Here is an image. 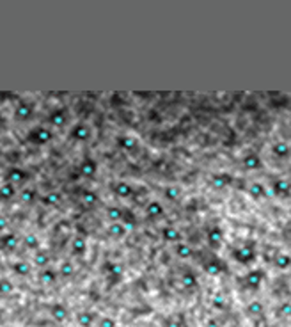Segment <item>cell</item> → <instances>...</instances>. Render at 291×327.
I'll return each instance as SVG.
<instances>
[{
  "mask_svg": "<svg viewBox=\"0 0 291 327\" xmlns=\"http://www.w3.org/2000/svg\"><path fill=\"white\" fill-rule=\"evenodd\" d=\"M53 137V134L45 127H34L32 130L27 134V141L34 146H45L46 143H50Z\"/></svg>",
  "mask_w": 291,
  "mask_h": 327,
  "instance_id": "cell-1",
  "label": "cell"
},
{
  "mask_svg": "<svg viewBox=\"0 0 291 327\" xmlns=\"http://www.w3.org/2000/svg\"><path fill=\"white\" fill-rule=\"evenodd\" d=\"M73 141H78V143H85V141L91 139V128L89 125H85V123H77L75 127L71 128L69 132Z\"/></svg>",
  "mask_w": 291,
  "mask_h": 327,
  "instance_id": "cell-3",
  "label": "cell"
},
{
  "mask_svg": "<svg viewBox=\"0 0 291 327\" xmlns=\"http://www.w3.org/2000/svg\"><path fill=\"white\" fill-rule=\"evenodd\" d=\"M61 199H62V197H61V194H59V192H50V194H46V196L43 197V203L53 206V204H57Z\"/></svg>",
  "mask_w": 291,
  "mask_h": 327,
  "instance_id": "cell-23",
  "label": "cell"
},
{
  "mask_svg": "<svg viewBox=\"0 0 291 327\" xmlns=\"http://www.w3.org/2000/svg\"><path fill=\"white\" fill-rule=\"evenodd\" d=\"M0 320H2V310H0Z\"/></svg>",
  "mask_w": 291,
  "mask_h": 327,
  "instance_id": "cell-28",
  "label": "cell"
},
{
  "mask_svg": "<svg viewBox=\"0 0 291 327\" xmlns=\"http://www.w3.org/2000/svg\"><path fill=\"white\" fill-rule=\"evenodd\" d=\"M48 311H50V317L59 324L66 322V320L69 319V315H71V313H69V308L62 303H53Z\"/></svg>",
  "mask_w": 291,
  "mask_h": 327,
  "instance_id": "cell-2",
  "label": "cell"
},
{
  "mask_svg": "<svg viewBox=\"0 0 291 327\" xmlns=\"http://www.w3.org/2000/svg\"><path fill=\"white\" fill-rule=\"evenodd\" d=\"M14 292V283L9 278H0V295H11Z\"/></svg>",
  "mask_w": 291,
  "mask_h": 327,
  "instance_id": "cell-16",
  "label": "cell"
},
{
  "mask_svg": "<svg viewBox=\"0 0 291 327\" xmlns=\"http://www.w3.org/2000/svg\"><path fill=\"white\" fill-rule=\"evenodd\" d=\"M23 245L27 247V249H39V238L36 237V235L28 233L23 237Z\"/></svg>",
  "mask_w": 291,
  "mask_h": 327,
  "instance_id": "cell-18",
  "label": "cell"
},
{
  "mask_svg": "<svg viewBox=\"0 0 291 327\" xmlns=\"http://www.w3.org/2000/svg\"><path fill=\"white\" fill-rule=\"evenodd\" d=\"M107 233L114 238H121L123 235L126 233V228L121 224V222H112V224L109 226V231H107Z\"/></svg>",
  "mask_w": 291,
  "mask_h": 327,
  "instance_id": "cell-15",
  "label": "cell"
},
{
  "mask_svg": "<svg viewBox=\"0 0 291 327\" xmlns=\"http://www.w3.org/2000/svg\"><path fill=\"white\" fill-rule=\"evenodd\" d=\"M14 116H16V119H20V121H28V119L34 116V105L32 103H27V102L18 103L16 111H14Z\"/></svg>",
  "mask_w": 291,
  "mask_h": 327,
  "instance_id": "cell-7",
  "label": "cell"
},
{
  "mask_svg": "<svg viewBox=\"0 0 291 327\" xmlns=\"http://www.w3.org/2000/svg\"><path fill=\"white\" fill-rule=\"evenodd\" d=\"M78 171H80V174L84 176V178H93V176L96 174V171H98L96 160H93V159H84V160L80 162V165H78Z\"/></svg>",
  "mask_w": 291,
  "mask_h": 327,
  "instance_id": "cell-6",
  "label": "cell"
},
{
  "mask_svg": "<svg viewBox=\"0 0 291 327\" xmlns=\"http://www.w3.org/2000/svg\"><path fill=\"white\" fill-rule=\"evenodd\" d=\"M20 194V197H21V201L23 203H32V201H36V197H37V192L34 190V188H23L21 192H18Z\"/></svg>",
  "mask_w": 291,
  "mask_h": 327,
  "instance_id": "cell-19",
  "label": "cell"
},
{
  "mask_svg": "<svg viewBox=\"0 0 291 327\" xmlns=\"http://www.w3.org/2000/svg\"><path fill=\"white\" fill-rule=\"evenodd\" d=\"M114 190H116V194H118L119 197H128L130 194H132V187L130 185H126V183H118L116 187H114Z\"/></svg>",
  "mask_w": 291,
  "mask_h": 327,
  "instance_id": "cell-22",
  "label": "cell"
},
{
  "mask_svg": "<svg viewBox=\"0 0 291 327\" xmlns=\"http://www.w3.org/2000/svg\"><path fill=\"white\" fill-rule=\"evenodd\" d=\"M4 229H5V219L0 217V233H4Z\"/></svg>",
  "mask_w": 291,
  "mask_h": 327,
  "instance_id": "cell-26",
  "label": "cell"
},
{
  "mask_svg": "<svg viewBox=\"0 0 291 327\" xmlns=\"http://www.w3.org/2000/svg\"><path fill=\"white\" fill-rule=\"evenodd\" d=\"M107 217H109V221H112V222L121 221V217H123L121 208H118V206H109V208H107Z\"/></svg>",
  "mask_w": 291,
  "mask_h": 327,
  "instance_id": "cell-20",
  "label": "cell"
},
{
  "mask_svg": "<svg viewBox=\"0 0 291 327\" xmlns=\"http://www.w3.org/2000/svg\"><path fill=\"white\" fill-rule=\"evenodd\" d=\"M18 196V190H16V185L12 183H7L5 181L4 185H0V199L4 201H11Z\"/></svg>",
  "mask_w": 291,
  "mask_h": 327,
  "instance_id": "cell-9",
  "label": "cell"
},
{
  "mask_svg": "<svg viewBox=\"0 0 291 327\" xmlns=\"http://www.w3.org/2000/svg\"><path fill=\"white\" fill-rule=\"evenodd\" d=\"M25 180H28V172L21 167H9L7 172H5V181H7V183L18 185Z\"/></svg>",
  "mask_w": 291,
  "mask_h": 327,
  "instance_id": "cell-4",
  "label": "cell"
},
{
  "mask_svg": "<svg viewBox=\"0 0 291 327\" xmlns=\"http://www.w3.org/2000/svg\"><path fill=\"white\" fill-rule=\"evenodd\" d=\"M98 194L93 192V190H85L84 194H82V201H84V204H89V206H93V204L98 203Z\"/></svg>",
  "mask_w": 291,
  "mask_h": 327,
  "instance_id": "cell-21",
  "label": "cell"
},
{
  "mask_svg": "<svg viewBox=\"0 0 291 327\" xmlns=\"http://www.w3.org/2000/svg\"><path fill=\"white\" fill-rule=\"evenodd\" d=\"M73 274H75V265L71 262L61 263V267H59V276L61 278H71Z\"/></svg>",
  "mask_w": 291,
  "mask_h": 327,
  "instance_id": "cell-17",
  "label": "cell"
},
{
  "mask_svg": "<svg viewBox=\"0 0 291 327\" xmlns=\"http://www.w3.org/2000/svg\"><path fill=\"white\" fill-rule=\"evenodd\" d=\"M12 272L18 274L20 278H27V276L32 272V265L27 262H16V263H12Z\"/></svg>",
  "mask_w": 291,
  "mask_h": 327,
  "instance_id": "cell-13",
  "label": "cell"
},
{
  "mask_svg": "<svg viewBox=\"0 0 291 327\" xmlns=\"http://www.w3.org/2000/svg\"><path fill=\"white\" fill-rule=\"evenodd\" d=\"M121 144H123V148L134 146V139H128V137H125V139H121Z\"/></svg>",
  "mask_w": 291,
  "mask_h": 327,
  "instance_id": "cell-25",
  "label": "cell"
},
{
  "mask_svg": "<svg viewBox=\"0 0 291 327\" xmlns=\"http://www.w3.org/2000/svg\"><path fill=\"white\" fill-rule=\"evenodd\" d=\"M57 279H59V272L53 269H45L39 272V281L43 283V285L50 286V285H55Z\"/></svg>",
  "mask_w": 291,
  "mask_h": 327,
  "instance_id": "cell-10",
  "label": "cell"
},
{
  "mask_svg": "<svg viewBox=\"0 0 291 327\" xmlns=\"http://www.w3.org/2000/svg\"><path fill=\"white\" fill-rule=\"evenodd\" d=\"M18 244H20V238H18L16 233H4V235H0V249L12 253V251L18 247Z\"/></svg>",
  "mask_w": 291,
  "mask_h": 327,
  "instance_id": "cell-5",
  "label": "cell"
},
{
  "mask_svg": "<svg viewBox=\"0 0 291 327\" xmlns=\"http://www.w3.org/2000/svg\"><path fill=\"white\" fill-rule=\"evenodd\" d=\"M50 263V254L43 249H37L36 254H34V265L37 267H46Z\"/></svg>",
  "mask_w": 291,
  "mask_h": 327,
  "instance_id": "cell-14",
  "label": "cell"
},
{
  "mask_svg": "<svg viewBox=\"0 0 291 327\" xmlns=\"http://www.w3.org/2000/svg\"><path fill=\"white\" fill-rule=\"evenodd\" d=\"M71 251L75 256H84L85 251H87V242L84 237H75L71 242Z\"/></svg>",
  "mask_w": 291,
  "mask_h": 327,
  "instance_id": "cell-12",
  "label": "cell"
},
{
  "mask_svg": "<svg viewBox=\"0 0 291 327\" xmlns=\"http://www.w3.org/2000/svg\"><path fill=\"white\" fill-rule=\"evenodd\" d=\"M48 121L52 123L53 127H62V125L68 121V114H66L64 109H55L53 112H50Z\"/></svg>",
  "mask_w": 291,
  "mask_h": 327,
  "instance_id": "cell-11",
  "label": "cell"
},
{
  "mask_svg": "<svg viewBox=\"0 0 291 327\" xmlns=\"http://www.w3.org/2000/svg\"><path fill=\"white\" fill-rule=\"evenodd\" d=\"M2 123H4V118H2V114H0V125H2Z\"/></svg>",
  "mask_w": 291,
  "mask_h": 327,
  "instance_id": "cell-27",
  "label": "cell"
},
{
  "mask_svg": "<svg viewBox=\"0 0 291 327\" xmlns=\"http://www.w3.org/2000/svg\"><path fill=\"white\" fill-rule=\"evenodd\" d=\"M98 327H118V322L114 319H110V317H101L98 320Z\"/></svg>",
  "mask_w": 291,
  "mask_h": 327,
  "instance_id": "cell-24",
  "label": "cell"
},
{
  "mask_svg": "<svg viewBox=\"0 0 291 327\" xmlns=\"http://www.w3.org/2000/svg\"><path fill=\"white\" fill-rule=\"evenodd\" d=\"M75 319H77L78 327H93L94 324H96V315H94L93 311H89V310L78 311Z\"/></svg>",
  "mask_w": 291,
  "mask_h": 327,
  "instance_id": "cell-8",
  "label": "cell"
}]
</instances>
